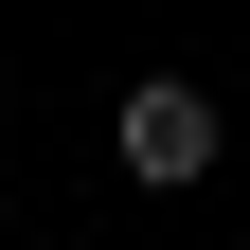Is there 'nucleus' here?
<instances>
[{
    "label": "nucleus",
    "instance_id": "obj_1",
    "mask_svg": "<svg viewBox=\"0 0 250 250\" xmlns=\"http://www.w3.org/2000/svg\"><path fill=\"white\" fill-rule=\"evenodd\" d=\"M107 143H125V179H143V197H179V179H214V89L143 72V89L107 107Z\"/></svg>",
    "mask_w": 250,
    "mask_h": 250
}]
</instances>
